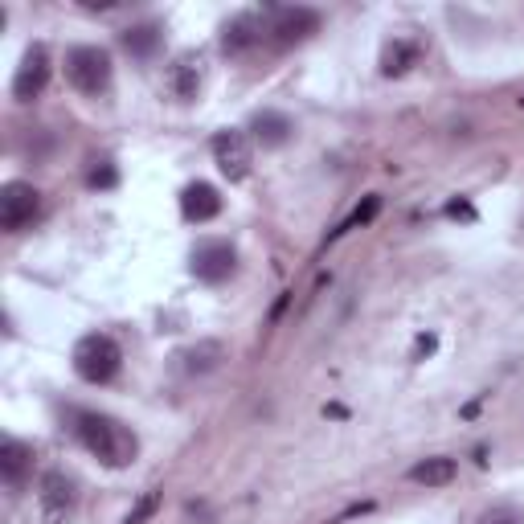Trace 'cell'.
I'll use <instances>...</instances> for the list:
<instances>
[{
    "mask_svg": "<svg viewBox=\"0 0 524 524\" xmlns=\"http://www.w3.org/2000/svg\"><path fill=\"white\" fill-rule=\"evenodd\" d=\"M447 213H451V217H475V213H471V205H463V201H451V205H447Z\"/></svg>",
    "mask_w": 524,
    "mask_h": 524,
    "instance_id": "23",
    "label": "cell"
},
{
    "mask_svg": "<svg viewBox=\"0 0 524 524\" xmlns=\"http://www.w3.org/2000/svg\"><path fill=\"white\" fill-rule=\"evenodd\" d=\"M222 361H226V344L222 340H197L193 348H185V353H181V369L193 373V377L213 373Z\"/></svg>",
    "mask_w": 524,
    "mask_h": 524,
    "instance_id": "14",
    "label": "cell"
},
{
    "mask_svg": "<svg viewBox=\"0 0 524 524\" xmlns=\"http://www.w3.org/2000/svg\"><path fill=\"white\" fill-rule=\"evenodd\" d=\"M50 70H54L50 66V50L41 46V41H37V46H29L21 66H17V78H13V99L17 103H33L50 86Z\"/></svg>",
    "mask_w": 524,
    "mask_h": 524,
    "instance_id": "7",
    "label": "cell"
},
{
    "mask_svg": "<svg viewBox=\"0 0 524 524\" xmlns=\"http://www.w3.org/2000/svg\"><path fill=\"white\" fill-rule=\"evenodd\" d=\"M78 504V484L74 475L66 471H46L37 479V512H41V524H62Z\"/></svg>",
    "mask_w": 524,
    "mask_h": 524,
    "instance_id": "4",
    "label": "cell"
},
{
    "mask_svg": "<svg viewBox=\"0 0 524 524\" xmlns=\"http://www.w3.org/2000/svg\"><path fill=\"white\" fill-rule=\"evenodd\" d=\"M377 213H381V197H365V205L348 213V222H340V226L332 230V238H340V234H348V230H357V226H369Z\"/></svg>",
    "mask_w": 524,
    "mask_h": 524,
    "instance_id": "19",
    "label": "cell"
},
{
    "mask_svg": "<svg viewBox=\"0 0 524 524\" xmlns=\"http://www.w3.org/2000/svg\"><path fill=\"white\" fill-rule=\"evenodd\" d=\"M484 524H520V516H516L512 508H500V512H492Z\"/></svg>",
    "mask_w": 524,
    "mask_h": 524,
    "instance_id": "22",
    "label": "cell"
},
{
    "mask_svg": "<svg viewBox=\"0 0 524 524\" xmlns=\"http://www.w3.org/2000/svg\"><path fill=\"white\" fill-rule=\"evenodd\" d=\"M29 467H33V447H25L17 439H9L5 447H0V471H5L9 484H21Z\"/></svg>",
    "mask_w": 524,
    "mask_h": 524,
    "instance_id": "16",
    "label": "cell"
},
{
    "mask_svg": "<svg viewBox=\"0 0 524 524\" xmlns=\"http://www.w3.org/2000/svg\"><path fill=\"white\" fill-rule=\"evenodd\" d=\"M234 271H238V254H234L230 242L209 238V242H201V246L193 250V275H197L201 283H226Z\"/></svg>",
    "mask_w": 524,
    "mask_h": 524,
    "instance_id": "9",
    "label": "cell"
},
{
    "mask_svg": "<svg viewBox=\"0 0 524 524\" xmlns=\"http://www.w3.org/2000/svg\"><path fill=\"white\" fill-rule=\"evenodd\" d=\"M74 373L82 377V381H91V385H107L115 373H119V365H123V348L111 340V336H103V332H91V336H82L78 344H74Z\"/></svg>",
    "mask_w": 524,
    "mask_h": 524,
    "instance_id": "2",
    "label": "cell"
},
{
    "mask_svg": "<svg viewBox=\"0 0 524 524\" xmlns=\"http://www.w3.org/2000/svg\"><path fill=\"white\" fill-rule=\"evenodd\" d=\"M181 213L189 217V222H213L217 213H222V193H217L213 185L197 181L181 193Z\"/></svg>",
    "mask_w": 524,
    "mask_h": 524,
    "instance_id": "11",
    "label": "cell"
},
{
    "mask_svg": "<svg viewBox=\"0 0 524 524\" xmlns=\"http://www.w3.org/2000/svg\"><path fill=\"white\" fill-rule=\"evenodd\" d=\"M119 41H123V50H127V54L152 58L156 46H160V29H156V25H131V29L119 33Z\"/></svg>",
    "mask_w": 524,
    "mask_h": 524,
    "instance_id": "17",
    "label": "cell"
},
{
    "mask_svg": "<svg viewBox=\"0 0 524 524\" xmlns=\"http://www.w3.org/2000/svg\"><path fill=\"white\" fill-rule=\"evenodd\" d=\"M213 164L222 168V177H226L230 185L246 181L250 168H254L250 140L242 136V131H217V136H213Z\"/></svg>",
    "mask_w": 524,
    "mask_h": 524,
    "instance_id": "6",
    "label": "cell"
},
{
    "mask_svg": "<svg viewBox=\"0 0 524 524\" xmlns=\"http://www.w3.org/2000/svg\"><path fill=\"white\" fill-rule=\"evenodd\" d=\"M201 82H205V62H201V54H181L177 62L168 66V78H164L168 95L177 99V103H193V99L201 95Z\"/></svg>",
    "mask_w": 524,
    "mask_h": 524,
    "instance_id": "10",
    "label": "cell"
},
{
    "mask_svg": "<svg viewBox=\"0 0 524 524\" xmlns=\"http://www.w3.org/2000/svg\"><path fill=\"white\" fill-rule=\"evenodd\" d=\"M414 62H418V46H414V41H389L385 54H381V74L398 78V74H406Z\"/></svg>",
    "mask_w": 524,
    "mask_h": 524,
    "instance_id": "18",
    "label": "cell"
},
{
    "mask_svg": "<svg viewBox=\"0 0 524 524\" xmlns=\"http://www.w3.org/2000/svg\"><path fill=\"white\" fill-rule=\"evenodd\" d=\"M258 41H262V21L254 13H242L222 29V50L226 54H246V50L258 46Z\"/></svg>",
    "mask_w": 524,
    "mask_h": 524,
    "instance_id": "13",
    "label": "cell"
},
{
    "mask_svg": "<svg viewBox=\"0 0 524 524\" xmlns=\"http://www.w3.org/2000/svg\"><path fill=\"white\" fill-rule=\"evenodd\" d=\"M86 185H91V189H115V185H119L115 164H111V160H99L91 172H86Z\"/></svg>",
    "mask_w": 524,
    "mask_h": 524,
    "instance_id": "21",
    "label": "cell"
},
{
    "mask_svg": "<svg viewBox=\"0 0 524 524\" xmlns=\"http://www.w3.org/2000/svg\"><path fill=\"white\" fill-rule=\"evenodd\" d=\"M37 213H41V193L29 181H9L0 189V230L21 234Z\"/></svg>",
    "mask_w": 524,
    "mask_h": 524,
    "instance_id": "5",
    "label": "cell"
},
{
    "mask_svg": "<svg viewBox=\"0 0 524 524\" xmlns=\"http://www.w3.org/2000/svg\"><path fill=\"white\" fill-rule=\"evenodd\" d=\"M271 41L275 46H299V41H308L312 33H320V13L308 9V5H291V9H275L271 17Z\"/></svg>",
    "mask_w": 524,
    "mask_h": 524,
    "instance_id": "8",
    "label": "cell"
},
{
    "mask_svg": "<svg viewBox=\"0 0 524 524\" xmlns=\"http://www.w3.org/2000/svg\"><path fill=\"white\" fill-rule=\"evenodd\" d=\"M250 131H254V140H258L262 148H283V144L291 140L295 123H291L283 111H258V115L250 119Z\"/></svg>",
    "mask_w": 524,
    "mask_h": 524,
    "instance_id": "12",
    "label": "cell"
},
{
    "mask_svg": "<svg viewBox=\"0 0 524 524\" xmlns=\"http://www.w3.org/2000/svg\"><path fill=\"white\" fill-rule=\"evenodd\" d=\"M74 430H78V443L91 451L103 467H127L131 459L140 455V439L131 434V426H123L111 414L86 410V414L74 418Z\"/></svg>",
    "mask_w": 524,
    "mask_h": 524,
    "instance_id": "1",
    "label": "cell"
},
{
    "mask_svg": "<svg viewBox=\"0 0 524 524\" xmlns=\"http://www.w3.org/2000/svg\"><path fill=\"white\" fill-rule=\"evenodd\" d=\"M156 508H160V488H152V492H144L136 504H131V512L123 516V524H148L152 516H156Z\"/></svg>",
    "mask_w": 524,
    "mask_h": 524,
    "instance_id": "20",
    "label": "cell"
},
{
    "mask_svg": "<svg viewBox=\"0 0 524 524\" xmlns=\"http://www.w3.org/2000/svg\"><path fill=\"white\" fill-rule=\"evenodd\" d=\"M455 459H447V455H434V459H422V463H414L410 467V479L414 484H422V488H447L451 479H455Z\"/></svg>",
    "mask_w": 524,
    "mask_h": 524,
    "instance_id": "15",
    "label": "cell"
},
{
    "mask_svg": "<svg viewBox=\"0 0 524 524\" xmlns=\"http://www.w3.org/2000/svg\"><path fill=\"white\" fill-rule=\"evenodd\" d=\"M66 78L82 95H103L111 86V54L99 46H74L66 54Z\"/></svg>",
    "mask_w": 524,
    "mask_h": 524,
    "instance_id": "3",
    "label": "cell"
}]
</instances>
